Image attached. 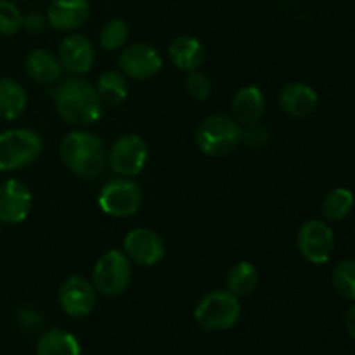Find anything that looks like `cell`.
Instances as JSON below:
<instances>
[{
  "instance_id": "6da1fadb",
  "label": "cell",
  "mask_w": 355,
  "mask_h": 355,
  "mask_svg": "<svg viewBox=\"0 0 355 355\" xmlns=\"http://www.w3.org/2000/svg\"><path fill=\"white\" fill-rule=\"evenodd\" d=\"M55 111L69 125L83 127L96 123L103 114V103L96 85L82 76H69L59 80L52 92Z\"/></svg>"
},
{
  "instance_id": "7a4b0ae2",
  "label": "cell",
  "mask_w": 355,
  "mask_h": 355,
  "mask_svg": "<svg viewBox=\"0 0 355 355\" xmlns=\"http://www.w3.org/2000/svg\"><path fill=\"white\" fill-rule=\"evenodd\" d=\"M59 153L66 168L80 179H92L106 168V146L90 132H69L61 141Z\"/></svg>"
},
{
  "instance_id": "3957f363",
  "label": "cell",
  "mask_w": 355,
  "mask_h": 355,
  "mask_svg": "<svg viewBox=\"0 0 355 355\" xmlns=\"http://www.w3.org/2000/svg\"><path fill=\"white\" fill-rule=\"evenodd\" d=\"M241 318V304L229 290H214L194 307V321L205 331L218 333L231 329Z\"/></svg>"
},
{
  "instance_id": "277c9868",
  "label": "cell",
  "mask_w": 355,
  "mask_h": 355,
  "mask_svg": "<svg viewBox=\"0 0 355 355\" xmlns=\"http://www.w3.org/2000/svg\"><path fill=\"white\" fill-rule=\"evenodd\" d=\"M196 146L211 158L225 156L241 142V125L229 114H211L196 128Z\"/></svg>"
},
{
  "instance_id": "5b68a950",
  "label": "cell",
  "mask_w": 355,
  "mask_h": 355,
  "mask_svg": "<svg viewBox=\"0 0 355 355\" xmlns=\"http://www.w3.org/2000/svg\"><path fill=\"white\" fill-rule=\"evenodd\" d=\"M44 141L31 128H10L0 134V172L26 168L42 155Z\"/></svg>"
},
{
  "instance_id": "8992f818",
  "label": "cell",
  "mask_w": 355,
  "mask_h": 355,
  "mask_svg": "<svg viewBox=\"0 0 355 355\" xmlns=\"http://www.w3.org/2000/svg\"><path fill=\"white\" fill-rule=\"evenodd\" d=\"M132 283V262L120 250H110L96 262L92 284L104 297H118Z\"/></svg>"
},
{
  "instance_id": "52a82bcc",
  "label": "cell",
  "mask_w": 355,
  "mask_h": 355,
  "mask_svg": "<svg viewBox=\"0 0 355 355\" xmlns=\"http://www.w3.org/2000/svg\"><path fill=\"white\" fill-rule=\"evenodd\" d=\"M101 210L114 218L132 217L142 205V191L135 180L118 177L104 184L97 198Z\"/></svg>"
},
{
  "instance_id": "ba28073f",
  "label": "cell",
  "mask_w": 355,
  "mask_h": 355,
  "mask_svg": "<svg viewBox=\"0 0 355 355\" xmlns=\"http://www.w3.org/2000/svg\"><path fill=\"white\" fill-rule=\"evenodd\" d=\"M149 159L148 142L135 134L116 139L107 151V163L120 177H135L144 170Z\"/></svg>"
},
{
  "instance_id": "9c48e42d",
  "label": "cell",
  "mask_w": 355,
  "mask_h": 355,
  "mask_svg": "<svg viewBox=\"0 0 355 355\" xmlns=\"http://www.w3.org/2000/svg\"><path fill=\"white\" fill-rule=\"evenodd\" d=\"M300 255L314 266H322L335 252V234L324 220H307L297 236Z\"/></svg>"
},
{
  "instance_id": "30bf717a",
  "label": "cell",
  "mask_w": 355,
  "mask_h": 355,
  "mask_svg": "<svg viewBox=\"0 0 355 355\" xmlns=\"http://www.w3.org/2000/svg\"><path fill=\"white\" fill-rule=\"evenodd\" d=\"M165 241L156 231L148 227L132 229L123 239V253L132 263L141 267H153L165 257Z\"/></svg>"
},
{
  "instance_id": "8fae6325",
  "label": "cell",
  "mask_w": 355,
  "mask_h": 355,
  "mask_svg": "<svg viewBox=\"0 0 355 355\" xmlns=\"http://www.w3.org/2000/svg\"><path fill=\"white\" fill-rule=\"evenodd\" d=\"M96 288L89 279L82 276H69L59 288V305L69 318H87L96 309Z\"/></svg>"
},
{
  "instance_id": "7c38bea8",
  "label": "cell",
  "mask_w": 355,
  "mask_h": 355,
  "mask_svg": "<svg viewBox=\"0 0 355 355\" xmlns=\"http://www.w3.org/2000/svg\"><path fill=\"white\" fill-rule=\"evenodd\" d=\"M33 196L24 182L17 179L3 180L0 184V222L21 224L30 215Z\"/></svg>"
},
{
  "instance_id": "4fadbf2b",
  "label": "cell",
  "mask_w": 355,
  "mask_h": 355,
  "mask_svg": "<svg viewBox=\"0 0 355 355\" xmlns=\"http://www.w3.org/2000/svg\"><path fill=\"white\" fill-rule=\"evenodd\" d=\"M121 73L132 80H149L158 75L163 61L153 45L134 44L121 52L118 59Z\"/></svg>"
},
{
  "instance_id": "5bb4252c",
  "label": "cell",
  "mask_w": 355,
  "mask_h": 355,
  "mask_svg": "<svg viewBox=\"0 0 355 355\" xmlns=\"http://www.w3.org/2000/svg\"><path fill=\"white\" fill-rule=\"evenodd\" d=\"M59 61L71 76H82L92 69L96 61L94 44L83 35H69L59 45Z\"/></svg>"
},
{
  "instance_id": "9a60e30c",
  "label": "cell",
  "mask_w": 355,
  "mask_h": 355,
  "mask_svg": "<svg viewBox=\"0 0 355 355\" xmlns=\"http://www.w3.org/2000/svg\"><path fill=\"white\" fill-rule=\"evenodd\" d=\"M89 16V0H52L47 7V23L59 31L78 30Z\"/></svg>"
},
{
  "instance_id": "2e32d148",
  "label": "cell",
  "mask_w": 355,
  "mask_h": 355,
  "mask_svg": "<svg viewBox=\"0 0 355 355\" xmlns=\"http://www.w3.org/2000/svg\"><path fill=\"white\" fill-rule=\"evenodd\" d=\"M319 104V97L312 87L307 83L293 82L288 83L279 94V106L288 116L307 118L315 111Z\"/></svg>"
},
{
  "instance_id": "e0dca14e",
  "label": "cell",
  "mask_w": 355,
  "mask_h": 355,
  "mask_svg": "<svg viewBox=\"0 0 355 355\" xmlns=\"http://www.w3.org/2000/svg\"><path fill=\"white\" fill-rule=\"evenodd\" d=\"M24 71L33 82L51 85L58 83L62 76V66L58 55L47 49H35L24 59Z\"/></svg>"
},
{
  "instance_id": "ac0fdd59",
  "label": "cell",
  "mask_w": 355,
  "mask_h": 355,
  "mask_svg": "<svg viewBox=\"0 0 355 355\" xmlns=\"http://www.w3.org/2000/svg\"><path fill=\"white\" fill-rule=\"evenodd\" d=\"M168 55L173 64L184 71H196L205 61V47L196 37L182 35L170 44Z\"/></svg>"
},
{
  "instance_id": "d6986e66",
  "label": "cell",
  "mask_w": 355,
  "mask_h": 355,
  "mask_svg": "<svg viewBox=\"0 0 355 355\" xmlns=\"http://www.w3.org/2000/svg\"><path fill=\"white\" fill-rule=\"evenodd\" d=\"M266 111V97L259 87H243L236 92L232 99V116L239 123H252L259 121Z\"/></svg>"
},
{
  "instance_id": "ffe728a7",
  "label": "cell",
  "mask_w": 355,
  "mask_h": 355,
  "mask_svg": "<svg viewBox=\"0 0 355 355\" xmlns=\"http://www.w3.org/2000/svg\"><path fill=\"white\" fill-rule=\"evenodd\" d=\"M26 92L17 80L3 76L0 78V118L14 121L26 110Z\"/></svg>"
},
{
  "instance_id": "44dd1931",
  "label": "cell",
  "mask_w": 355,
  "mask_h": 355,
  "mask_svg": "<svg viewBox=\"0 0 355 355\" xmlns=\"http://www.w3.org/2000/svg\"><path fill=\"white\" fill-rule=\"evenodd\" d=\"M35 355H82V345L71 333L51 329L40 336Z\"/></svg>"
},
{
  "instance_id": "7402d4cb",
  "label": "cell",
  "mask_w": 355,
  "mask_h": 355,
  "mask_svg": "<svg viewBox=\"0 0 355 355\" xmlns=\"http://www.w3.org/2000/svg\"><path fill=\"white\" fill-rule=\"evenodd\" d=\"M103 106H120L128 96L127 76L121 71H106L99 76L96 85Z\"/></svg>"
},
{
  "instance_id": "603a6c76",
  "label": "cell",
  "mask_w": 355,
  "mask_h": 355,
  "mask_svg": "<svg viewBox=\"0 0 355 355\" xmlns=\"http://www.w3.org/2000/svg\"><path fill=\"white\" fill-rule=\"evenodd\" d=\"M260 274L259 269L253 266L252 262H238L227 274V290L236 297H246V295L253 293L255 288L259 286Z\"/></svg>"
},
{
  "instance_id": "cb8c5ba5",
  "label": "cell",
  "mask_w": 355,
  "mask_h": 355,
  "mask_svg": "<svg viewBox=\"0 0 355 355\" xmlns=\"http://www.w3.org/2000/svg\"><path fill=\"white\" fill-rule=\"evenodd\" d=\"M355 196L347 187H336L326 194L322 201V215L331 222H340L349 217L354 210Z\"/></svg>"
},
{
  "instance_id": "d4e9b609",
  "label": "cell",
  "mask_w": 355,
  "mask_h": 355,
  "mask_svg": "<svg viewBox=\"0 0 355 355\" xmlns=\"http://www.w3.org/2000/svg\"><path fill=\"white\" fill-rule=\"evenodd\" d=\"M331 283L340 297L355 302V259H347L336 263L331 274Z\"/></svg>"
},
{
  "instance_id": "484cf974",
  "label": "cell",
  "mask_w": 355,
  "mask_h": 355,
  "mask_svg": "<svg viewBox=\"0 0 355 355\" xmlns=\"http://www.w3.org/2000/svg\"><path fill=\"white\" fill-rule=\"evenodd\" d=\"M128 33H130V30H128L127 21L111 19L104 26L103 33H101V47L104 51H118V49H121L125 45Z\"/></svg>"
},
{
  "instance_id": "4316f807",
  "label": "cell",
  "mask_w": 355,
  "mask_h": 355,
  "mask_svg": "<svg viewBox=\"0 0 355 355\" xmlns=\"http://www.w3.org/2000/svg\"><path fill=\"white\" fill-rule=\"evenodd\" d=\"M23 28V14L10 0H0V35H16Z\"/></svg>"
},
{
  "instance_id": "83f0119b",
  "label": "cell",
  "mask_w": 355,
  "mask_h": 355,
  "mask_svg": "<svg viewBox=\"0 0 355 355\" xmlns=\"http://www.w3.org/2000/svg\"><path fill=\"white\" fill-rule=\"evenodd\" d=\"M186 90L193 99L207 101L211 94V82L207 75L196 69L189 71L186 76Z\"/></svg>"
},
{
  "instance_id": "f1b7e54d",
  "label": "cell",
  "mask_w": 355,
  "mask_h": 355,
  "mask_svg": "<svg viewBox=\"0 0 355 355\" xmlns=\"http://www.w3.org/2000/svg\"><path fill=\"white\" fill-rule=\"evenodd\" d=\"M241 142L252 149H260L269 142V130L259 121L245 123L241 127Z\"/></svg>"
},
{
  "instance_id": "f546056e",
  "label": "cell",
  "mask_w": 355,
  "mask_h": 355,
  "mask_svg": "<svg viewBox=\"0 0 355 355\" xmlns=\"http://www.w3.org/2000/svg\"><path fill=\"white\" fill-rule=\"evenodd\" d=\"M45 24H47V16L37 12V10H31L26 16H23V28L30 33H40Z\"/></svg>"
},
{
  "instance_id": "4dcf8cb0",
  "label": "cell",
  "mask_w": 355,
  "mask_h": 355,
  "mask_svg": "<svg viewBox=\"0 0 355 355\" xmlns=\"http://www.w3.org/2000/svg\"><path fill=\"white\" fill-rule=\"evenodd\" d=\"M21 322L26 328H35V326H40V315L37 312H30L28 309H24V315H21Z\"/></svg>"
},
{
  "instance_id": "1f68e13d",
  "label": "cell",
  "mask_w": 355,
  "mask_h": 355,
  "mask_svg": "<svg viewBox=\"0 0 355 355\" xmlns=\"http://www.w3.org/2000/svg\"><path fill=\"white\" fill-rule=\"evenodd\" d=\"M345 328H347V333H349L350 338L355 342V302L345 315Z\"/></svg>"
}]
</instances>
